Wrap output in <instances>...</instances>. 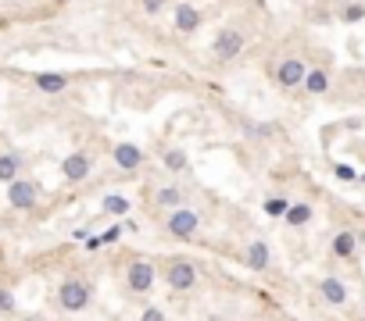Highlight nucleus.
I'll use <instances>...</instances> for the list:
<instances>
[{"instance_id": "obj_4", "label": "nucleus", "mask_w": 365, "mask_h": 321, "mask_svg": "<svg viewBox=\"0 0 365 321\" xmlns=\"http://www.w3.org/2000/svg\"><path fill=\"white\" fill-rule=\"evenodd\" d=\"M243 47H248V36H243V29H236V25L219 29V36L211 40V54H215L219 61H233V57H240Z\"/></svg>"}, {"instance_id": "obj_1", "label": "nucleus", "mask_w": 365, "mask_h": 321, "mask_svg": "<svg viewBox=\"0 0 365 321\" xmlns=\"http://www.w3.org/2000/svg\"><path fill=\"white\" fill-rule=\"evenodd\" d=\"M162 278H165L169 289H176V293H190V289L201 282V264L194 257H169L162 264Z\"/></svg>"}, {"instance_id": "obj_14", "label": "nucleus", "mask_w": 365, "mask_h": 321, "mask_svg": "<svg viewBox=\"0 0 365 321\" xmlns=\"http://www.w3.org/2000/svg\"><path fill=\"white\" fill-rule=\"evenodd\" d=\"M329 82H333V75H329V68H308V75H304V93L308 96H322L326 89H329Z\"/></svg>"}, {"instance_id": "obj_15", "label": "nucleus", "mask_w": 365, "mask_h": 321, "mask_svg": "<svg viewBox=\"0 0 365 321\" xmlns=\"http://www.w3.org/2000/svg\"><path fill=\"white\" fill-rule=\"evenodd\" d=\"M312 214H315V207L301 200V204H290V211L283 214V221L290 225V229H304V225L312 221Z\"/></svg>"}, {"instance_id": "obj_24", "label": "nucleus", "mask_w": 365, "mask_h": 321, "mask_svg": "<svg viewBox=\"0 0 365 321\" xmlns=\"http://www.w3.org/2000/svg\"><path fill=\"white\" fill-rule=\"evenodd\" d=\"M140 11L150 15V18H158V15L169 11V0H140Z\"/></svg>"}, {"instance_id": "obj_19", "label": "nucleus", "mask_w": 365, "mask_h": 321, "mask_svg": "<svg viewBox=\"0 0 365 321\" xmlns=\"http://www.w3.org/2000/svg\"><path fill=\"white\" fill-rule=\"evenodd\" d=\"M162 165H165L169 172H187V168H190V157L182 154V150H165V154H162Z\"/></svg>"}, {"instance_id": "obj_17", "label": "nucleus", "mask_w": 365, "mask_h": 321, "mask_svg": "<svg viewBox=\"0 0 365 321\" xmlns=\"http://www.w3.org/2000/svg\"><path fill=\"white\" fill-rule=\"evenodd\" d=\"M341 22H344V25L365 22V4H362V0H348V4H341Z\"/></svg>"}, {"instance_id": "obj_21", "label": "nucleus", "mask_w": 365, "mask_h": 321, "mask_svg": "<svg viewBox=\"0 0 365 321\" xmlns=\"http://www.w3.org/2000/svg\"><path fill=\"white\" fill-rule=\"evenodd\" d=\"M118 236H122V225H111V229H104L101 236L86 239V250H97V246H111V243H115Z\"/></svg>"}, {"instance_id": "obj_6", "label": "nucleus", "mask_w": 365, "mask_h": 321, "mask_svg": "<svg viewBox=\"0 0 365 321\" xmlns=\"http://www.w3.org/2000/svg\"><path fill=\"white\" fill-rule=\"evenodd\" d=\"M304 75H308V64L301 57H283L276 68H272V79H276L280 89H297L304 82Z\"/></svg>"}, {"instance_id": "obj_26", "label": "nucleus", "mask_w": 365, "mask_h": 321, "mask_svg": "<svg viewBox=\"0 0 365 321\" xmlns=\"http://www.w3.org/2000/svg\"><path fill=\"white\" fill-rule=\"evenodd\" d=\"M337 179H348V182H351V179H358V172L348 168V165H337Z\"/></svg>"}, {"instance_id": "obj_25", "label": "nucleus", "mask_w": 365, "mask_h": 321, "mask_svg": "<svg viewBox=\"0 0 365 321\" xmlns=\"http://www.w3.org/2000/svg\"><path fill=\"white\" fill-rule=\"evenodd\" d=\"M0 311H15V297L8 293V289H0Z\"/></svg>"}, {"instance_id": "obj_10", "label": "nucleus", "mask_w": 365, "mask_h": 321, "mask_svg": "<svg viewBox=\"0 0 365 321\" xmlns=\"http://www.w3.org/2000/svg\"><path fill=\"white\" fill-rule=\"evenodd\" d=\"M90 168H94V157H90L86 150H76V154H69L65 160H61V175H65L69 182H83L90 175Z\"/></svg>"}, {"instance_id": "obj_7", "label": "nucleus", "mask_w": 365, "mask_h": 321, "mask_svg": "<svg viewBox=\"0 0 365 321\" xmlns=\"http://www.w3.org/2000/svg\"><path fill=\"white\" fill-rule=\"evenodd\" d=\"M90 297H94V289H90L86 282H79V278H69L65 285L57 289V304L65 311H83L90 304Z\"/></svg>"}, {"instance_id": "obj_29", "label": "nucleus", "mask_w": 365, "mask_h": 321, "mask_svg": "<svg viewBox=\"0 0 365 321\" xmlns=\"http://www.w3.org/2000/svg\"><path fill=\"white\" fill-rule=\"evenodd\" d=\"M362 318H365V304H362Z\"/></svg>"}, {"instance_id": "obj_2", "label": "nucleus", "mask_w": 365, "mask_h": 321, "mask_svg": "<svg viewBox=\"0 0 365 321\" xmlns=\"http://www.w3.org/2000/svg\"><path fill=\"white\" fill-rule=\"evenodd\" d=\"M197 229H201V211L190 207V204L172 207L169 218H165V232H169L172 239H194Z\"/></svg>"}, {"instance_id": "obj_11", "label": "nucleus", "mask_w": 365, "mask_h": 321, "mask_svg": "<svg viewBox=\"0 0 365 321\" xmlns=\"http://www.w3.org/2000/svg\"><path fill=\"white\" fill-rule=\"evenodd\" d=\"M243 264H248L251 271H269L272 268V250L265 239H251L248 246H243Z\"/></svg>"}, {"instance_id": "obj_9", "label": "nucleus", "mask_w": 365, "mask_h": 321, "mask_svg": "<svg viewBox=\"0 0 365 321\" xmlns=\"http://www.w3.org/2000/svg\"><path fill=\"white\" fill-rule=\"evenodd\" d=\"M36 182H29V179H11L8 182V200H11V207H18V211H29L36 204Z\"/></svg>"}, {"instance_id": "obj_3", "label": "nucleus", "mask_w": 365, "mask_h": 321, "mask_svg": "<svg viewBox=\"0 0 365 321\" xmlns=\"http://www.w3.org/2000/svg\"><path fill=\"white\" fill-rule=\"evenodd\" d=\"M155 282H158V264H155V261H147V257H136V261H129V268H126L129 293L143 297V293H150V289H155Z\"/></svg>"}, {"instance_id": "obj_28", "label": "nucleus", "mask_w": 365, "mask_h": 321, "mask_svg": "<svg viewBox=\"0 0 365 321\" xmlns=\"http://www.w3.org/2000/svg\"><path fill=\"white\" fill-rule=\"evenodd\" d=\"M358 179H362V186H365V172H362V175H358Z\"/></svg>"}, {"instance_id": "obj_27", "label": "nucleus", "mask_w": 365, "mask_h": 321, "mask_svg": "<svg viewBox=\"0 0 365 321\" xmlns=\"http://www.w3.org/2000/svg\"><path fill=\"white\" fill-rule=\"evenodd\" d=\"M143 318H147V321H162V318H165V311H162V307H147V311H143Z\"/></svg>"}, {"instance_id": "obj_23", "label": "nucleus", "mask_w": 365, "mask_h": 321, "mask_svg": "<svg viewBox=\"0 0 365 321\" xmlns=\"http://www.w3.org/2000/svg\"><path fill=\"white\" fill-rule=\"evenodd\" d=\"M101 207H104L108 214H126L133 204H129L126 197H118V193H111V197H104V204H101Z\"/></svg>"}, {"instance_id": "obj_18", "label": "nucleus", "mask_w": 365, "mask_h": 321, "mask_svg": "<svg viewBox=\"0 0 365 321\" xmlns=\"http://www.w3.org/2000/svg\"><path fill=\"white\" fill-rule=\"evenodd\" d=\"M36 86H40L43 93H61V89L69 86V79H65V75H54V72H40V75H36Z\"/></svg>"}, {"instance_id": "obj_20", "label": "nucleus", "mask_w": 365, "mask_h": 321, "mask_svg": "<svg viewBox=\"0 0 365 321\" xmlns=\"http://www.w3.org/2000/svg\"><path fill=\"white\" fill-rule=\"evenodd\" d=\"M290 204H294V200H287V197H265L262 211H265L269 218H283V214L290 211Z\"/></svg>"}, {"instance_id": "obj_22", "label": "nucleus", "mask_w": 365, "mask_h": 321, "mask_svg": "<svg viewBox=\"0 0 365 321\" xmlns=\"http://www.w3.org/2000/svg\"><path fill=\"white\" fill-rule=\"evenodd\" d=\"M18 179V157L15 154H0V182Z\"/></svg>"}, {"instance_id": "obj_8", "label": "nucleus", "mask_w": 365, "mask_h": 321, "mask_svg": "<svg viewBox=\"0 0 365 321\" xmlns=\"http://www.w3.org/2000/svg\"><path fill=\"white\" fill-rule=\"evenodd\" d=\"M315 293H319V297H322V304H329V307H344V304L351 300V289H348V282H341L337 275H326V278H319Z\"/></svg>"}, {"instance_id": "obj_5", "label": "nucleus", "mask_w": 365, "mask_h": 321, "mask_svg": "<svg viewBox=\"0 0 365 321\" xmlns=\"http://www.w3.org/2000/svg\"><path fill=\"white\" fill-rule=\"evenodd\" d=\"M172 25L179 36H194V32H201L204 25V15L197 4H190V0H179V4H172Z\"/></svg>"}, {"instance_id": "obj_13", "label": "nucleus", "mask_w": 365, "mask_h": 321, "mask_svg": "<svg viewBox=\"0 0 365 321\" xmlns=\"http://www.w3.org/2000/svg\"><path fill=\"white\" fill-rule=\"evenodd\" d=\"M111 160H115L122 172H136L143 160H147V154H143L136 143H118V147L111 150Z\"/></svg>"}, {"instance_id": "obj_16", "label": "nucleus", "mask_w": 365, "mask_h": 321, "mask_svg": "<svg viewBox=\"0 0 365 321\" xmlns=\"http://www.w3.org/2000/svg\"><path fill=\"white\" fill-rule=\"evenodd\" d=\"M155 204H158L162 211L179 207V204H182V189H176V186H162V189L155 193Z\"/></svg>"}, {"instance_id": "obj_12", "label": "nucleus", "mask_w": 365, "mask_h": 321, "mask_svg": "<svg viewBox=\"0 0 365 321\" xmlns=\"http://www.w3.org/2000/svg\"><path fill=\"white\" fill-rule=\"evenodd\" d=\"M358 246H362L358 232H351V229H341L337 236H333V243H329V253H333V261H351V257L358 253Z\"/></svg>"}]
</instances>
